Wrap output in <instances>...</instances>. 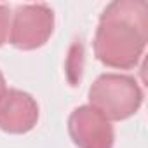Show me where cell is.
I'll list each match as a JSON object with an SVG mask.
<instances>
[{
	"mask_svg": "<svg viewBox=\"0 0 148 148\" xmlns=\"http://www.w3.org/2000/svg\"><path fill=\"white\" fill-rule=\"evenodd\" d=\"M7 91V86H5V79H4V73L0 71V96Z\"/></svg>",
	"mask_w": 148,
	"mask_h": 148,
	"instance_id": "7",
	"label": "cell"
},
{
	"mask_svg": "<svg viewBox=\"0 0 148 148\" xmlns=\"http://www.w3.org/2000/svg\"><path fill=\"white\" fill-rule=\"evenodd\" d=\"M148 42V5L143 0H115L99 16L94 56L115 70L138 66Z\"/></svg>",
	"mask_w": 148,
	"mask_h": 148,
	"instance_id": "1",
	"label": "cell"
},
{
	"mask_svg": "<svg viewBox=\"0 0 148 148\" xmlns=\"http://www.w3.org/2000/svg\"><path fill=\"white\" fill-rule=\"evenodd\" d=\"M143 103V91L131 75L103 73L89 87V106L98 110L108 122L131 119Z\"/></svg>",
	"mask_w": 148,
	"mask_h": 148,
	"instance_id": "2",
	"label": "cell"
},
{
	"mask_svg": "<svg viewBox=\"0 0 148 148\" xmlns=\"http://www.w3.org/2000/svg\"><path fill=\"white\" fill-rule=\"evenodd\" d=\"M35 98L21 89H7L0 96V129L9 134H26L38 122Z\"/></svg>",
	"mask_w": 148,
	"mask_h": 148,
	"instance_id": "5",
	"label": "cell"
},
{
	"mask_svg": "<svg viewBox=\"0 0 148 148\" xmlns=\"http://www.w3.org/2000/svg\"><path fill=\"white\" fill-rule=\"evenodd\" d=\"M54 32V12L45 4L16 7L11 18L9 42L19 51H35L47 44Z\"/></svg>",
	"mask_w": 148,
	"mask_h": 148,
	"instance_id": "3",
	"label": "cell"
},
{
	"mask_svg": "<svg viewBox=\"0 0 148 148\" xmlns=\"http://www.w3.org/2000/svg\"><path fill=\"white\" fill-rule=\"evenodd\" d=\"M11 32V9L5 4H0V47H2Z\"/></svg>",
	"mask_w": 148,
	"mask_h": 148,
	"instance_id": "6",
	"label": "cell"
},
{
	"mask_svg": "<svg viewBox=\"0 0 148 148\" xmlns=\"http://www.w3.org/2000/svg\"><path fill=\"white\" fill-rule=\"evenodd\" d=\"M68 134L77 148H113V125L92 106L82 105L68 117Z\"/></svg>",
	"mask_w": 148,
	"mask_h": 148,
	"instance_id": "4",
	"label": "cell"
}]
</instances>
